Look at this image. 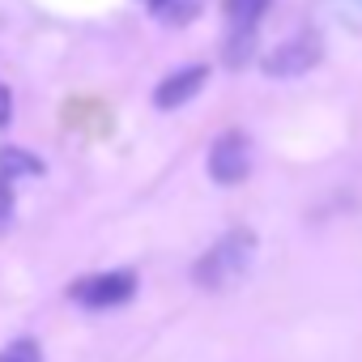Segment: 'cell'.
<instances>
[{"instance_id":"cell-1","label":"cell","mask_w":362,"mask_h":362,"mask_svg":"<svg viewBox=\"0 0 362 362\" xmlns=\"http://www.w3.org/2000/svg\"><path fill=\"white\" fill-rule=\"evenodd\" d=\"M252 264H256V235L252 230H230L192 264V281L201 290H235L252 273Z\"/></svg>"},{"instance_id":"cell-2","label":"cell","mask_w":362,"mask_h":362,"mask_svg":"<svg viewBox=\"0 0 362 362\" xmlns=\"http://www.w3.org/2000/svg\"><path fill=\"white\" fill-rule=\"evenodd\" d=\"M252 170V141L243 132H222L209 149V175H214V184L222 188H235L243 184Z\"/></svg>"},{"instance_id":"cell-3","label":"cell","mask_w":362,"mask_h":362,"mask_svg":"<svg viewBox=\"0 0 362 362\" xmlns=\"http://www.w3.org/2000/svg\"><path fill=\"white\" fill-rule=\"evenodd\" d=\"M320 56H324L320 39H315V35H298V39L277 43V47L264 56V73H269V77H303V73H311V69L320 64Z\"/></svg>"},{"instance_id":"cell-4","label":"cell","mask_w":362,"mask_h":362,"mask_svg":"<svg viewBox=\"0 0 362 362\" xmlns=\"http://www.w3.org/2000/svg\"><path fill=\"white\" fill-rule=\"evenodd\" d=\"M132 294H136V277H132L128 269H119V273H94V277H86V281L73 286V298H77L81 307H94V311L119 307V303H128Z\"/></svg>"},{"instance_id":"cell-5","label":"cell","mask_w":362,"mask_h":362,"mask_svg":"<svg viewBox=\"0 0 362 362\" xmlns=\"http://www.w3.org/2000/svg\"><path fill=\"white\" fill-rule=\"evenodd\" d=\"M205 81H209V69H205V64L179 69V73H170V77H166V81L153 90V103H158L162 111H175V107H184L188 98H197Z\"/></svg>"},{"instance_id":"cell-6","label":"cell","mask_w":362,"mask_h":362,"mask_svg":"<svg viewBox=\"0 0 362 362\" xmlns=\"http://www.w3.org/2000/svg\"><path fill=\"white\" fill-rule=\"evenodd\" d=\"M269 0H226V18H230V30H256V22L264 18Z\"/></svg>"},{"instance_id":"cell-7","label":"cell","mask_w":362,"mask_h":362,"mask_svg":"<svg viewBox=\"0 0 362 362\" xmlns=\"http://www.w3.org/2000/svg\"><path fill=\"white\" fill-rule=\"evenodd\" d=\"M252 47H256V30H230V39H226V64L243 69L252 60Z\"/></svg>"},{"instance_id":"cell-8","label":"cell","mask_w":362,"mask_h":362,"mask_svg":"<svg viewBox=\"0 0 362 362\" xmlns=\"http://www.w3.org/2000/svg\"><path fill=\"white\" fill-rule=\"evenodd\" d=\"M43 162H35L26 149H0V175H39Z\"/></svg>"},{"instance_id":"cell-9","label":"cell","mask_w":362,"mask_h":362,"mask_svg":"<svg viewBox=\"0 0 362 362\" xmlns=\"http://www.w3.org/2000/svg\"><path fill=\"white\" fill-rule=\"evenodd\" d=\"M0 362H43V349H39V341H30V337H18L13 345H5V349H0Z\"/></svg>"},{"instance_id":"cell-10","label":"cell","mask_w":362,"mask_h":362,"mask_svg":"<svg viewBox=\"0 0 362 362\" xmlns=\"http://www.w3.org/2000/svg\"><path fill=\"white\" fill-rule=\"evenodd\" d=\"M9 111H13V98H9V90H5V86H0V128L9 124Z\"/></svg>"},{"instance_id":"cell-11","label":"cell","mask_w":362,"mask_h":362,"mask_svg":"<svg viewBox=\"0 0 362 362\" xmlns=\"http://www.w3.org/2000/svg\"><path fill=\"white\" fill-rule=\"evenodd\" d=\"M9 214V192H0V218Z\"/></svg>"},{"instance_id":"cell-12","label":"cell","mask_w":362,"mask_h":362,"mask_svg":"<svg viewBox=\"0 0 362 362\" xmlns=\"http://www.w3.org/2000/svg\"><path fill=\"white\" fill-rule=\"evenodd\" d=\"M149 5H158V9H162V5H166V0H149Z\"/></svg>"}]
</instances>
